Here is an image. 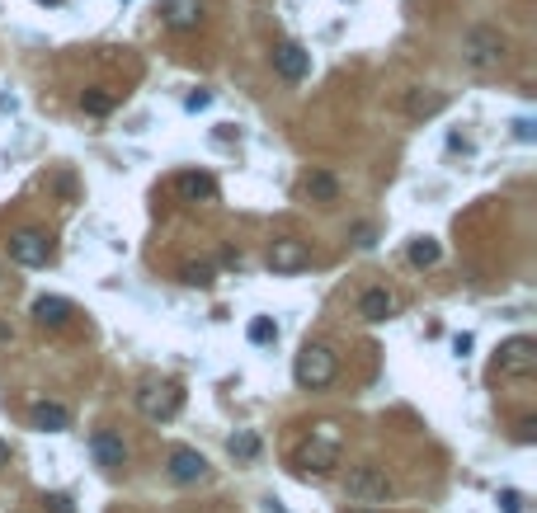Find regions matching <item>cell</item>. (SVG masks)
Listing matches in <instances>:
<instances>
[{
    "label": "cell",
    "instance_id": "30bf717a",
    "mask_svg": "<svg viewBox=\"0 0 537 513\" xmlns=\"http://www.w3.org/2000/svg\"><path fill=\"white\" fill-rule=\"evenodd\" d=\"M90 453H95V462L99 466H109V471H118L123 462H128V443H123L114 428H99V434L90 438Z\"/></svg>",
    "mask_w": 537,
    "mask_h": 513
},
{
    "label": "cell",
    "instance_id": "4316f807",
    "mask_svg": "<svg viewBox=\"0 0 537 513\" xmlns=\"http://www.w3.org/2000/svg\"><path fill=\"white\" fill-rule=\"evenodd\" d=\"M222 264L226 269H245V255L241 250H222Z\"/></svg>",
    "mask_w": 537,
    "mask_h": 513
},
{
    "label": "cell",
    "instance_id": "2e32d148",
    "mask_svg": "<svg viewBox=\"0 0 537 513\" xmlns=\"http://www.w3.org/2000/svg\"><path fill=\"white\" fill-rule=\"evenodd\" d=\"M160 19H165V24H170V29H198V0H170V5H165L160 10Z\"/></svg>",
    "mask_w": 537,
    "mask_h": 513
},
{
    "label": "cell",
    "instance_id": "ba28073f",
    "mask_svg": "<svg viewBox=\"0 0 537 513\" xmlns=\"http://www.w3.org/2000/svg\"><path fill=\"white\" fill-rule=\"evenodd\" d=\"M495 367H500V373H514V377H528L532 367H537V344H532L528 335L500 344V358H495Z\"/></svg>",
    "mask_w": 537,
    "mask_h": 513
},
{
    "label": "cell",
    "instance_id": "ac0fdd59",
    "mask_svg": "<svg viewBox=\"0 0 537 513\" xmlns=\"http://www.w3.org/2000/svg\"><path fill=\"white\" fill-rule=\"evenodd\" d=\"M443 104H448L443 94H424V90H415V94L405 99V113H410V118H433Z\"/></svg>",
    "mask_w": 537,
    "mask_h": 513
},
{
    "label": "cell",
    "instance_id": "4fadbf2b",
    "mask_svg": "<svg viewBox=\"0 0 537 513\" xmlns=\"http://www.w3.org/2000/svg\"><path fill=\"white\" fill-rule=\"evenodd\" d=\"M175 194H179V198H189V202H213V198H217V184H213V175L189 170V175H179V179H175Z\"/></svg>",
    "mask_w": 537,
    "mask_h": 513
},
{
    "label": "cell",
    "instance_id": "8fae6325",
    "mask_svg": "<svg viewBox=\"0 0 537 513\" xmlns=\"http://www.w3.org/2000/svg\"><path fill=\"white\" fill-rule=\"evenodd\" d=\"M71 316H76V306H71L67 297H38V302H33V320L43 325V330H61Z\"/></svg>",
    "mask_w": 537,
    "mask_h": 513
},
{
    "label": "cell",
    "instance_id": "44dd1931",
    "mask_svg": "<svg viewBox=\"0 0 537 513\" xmlns=\"http://www.w3.org/2000/svg\"><path fill=\"white\" fill-rule=\"evenodd\" d=\"M226 447H232V457H236V462H255V457H259V438L250 434V428H245V434H236Z\"/></svg>",
    "mask_w": 537,
    "mask_h": 513
},
{
    "label": "cell",
    "instance_id": "7a4b0ae2",
    "mask_svg": "<svg viewBox=\"0 0 537 513\" xmlns=\"http://www.w3.org/2000/svg\"><path fill=\"white\" fill-rule=\"evenodd\" d=\"M293 377H297V386H306V392H325V386L340 377V363H335V354H330L325 344H306L297 354Z\"/></svg>",
    "mask_w": 537,
    "mask_h": 513
},
{
    "label": "cell",
    "instance_id": "484cf974",
    "mask_svg": "<svg viewBox=\"0 0 537 513\" xmlns=\"http://www.w3.org/2000/svg\"><path fill=\"white\" fill-rule=\"evenodd\" d=\"M500 504H505V513H523V500L514 495V490H505V495H500Z\"/></svg>",
    "mask_w": 537,
    "mask_h": 513
},
{
    "label": "cell",
    "instance_id": "e0dca14e",
    "mask_svg": "<svg viewBox=\"0 0 537 513\" xmlns=\"http://www.w3.org/2000/svg\"><path fill=\"white\" fill-rule=\"evenodd\" d=\"M302 189H306V198H316V202H335L340 198V179L330 175V170H312Z\"/></svg>",
    "mask_w": 537,
    "mask_h": 513
},
{
    "label": "cell",
    "instance_id": "3957f363",
    "mask_svg": "<svg viewBox=\"0 0 537 513\" xmlns=\"http://www.w3.org/2000/svg\"><path fill=\"white\" fill-rule=\"evenodd\" d=\"M297 466L302 471H316V476L335 471L340 466V424H316L312 428V443L297 453Z\"/></svg>",
    "mask_w": 537,
    "mask_h": 513
},
{
    "label": "cell",
    "instance_id": "1f68e13d",
    "mask_svg": "<svg viewBox=\"0 0 537 513\" xmlns=\"http://www.w3.org/2000/svg\"><path fill=\"white\" fill-rule=\"evenodd\" d=\"M38 5H61V0H38Z\"/></svg>",
    "mask_w": 537,
    "mask_h": 513
},
{
    "label": "cell",
    "instance_id": "7c38bea8",
    "mask_svg": "<svg viewBox=\"0 0 537 513\" xmlns=\"http://www.w3.org/2000/svg\"><path fill=\"white\" fill-rule=\"evenodd\" d=\"M203 476H208V462H203L194 447H179V453H170V481L194 485V481H203Z\"/></svg>",
    "mask_w": 537,
    "mask_h": 513
},
{
    "label": "cell",
    "instance_id": "5b68a950",
    "mask_svg": "<svg viewBox=\"0 0 537 513\" xmlns=\"http://www.w3.org/2000/svg\"><path fill=\"white\" fill-rule=\"evenodd\" d=\"M137 405H141V415H147V419L165 424V419H175L184 410V392H179V386H141Z\"/></svg>",
    "mask_w": 537,
    "mask_h": 513
},
{
    "label": "cell",
    "instance_id": "83f0119b",
    "mask_svg": "<svg viewBox=\"0 0 537 513\" xmlns=\"http://www.w3.org/2000/svg\"><path fill=\"white\" fill-rule=\"evenodd\" d=\"M48 508H52V513H76L67 495H52V500H48Z\"/></svg>",
    "mask_w": 537,
    "mask_h": 513
},
{
    "label": "cell",
    "instance_id": "6da1fadb",
    "mask_svg": "<svg viewBox=\"0 0 537 513\" xmlns=\"http://www.w3.org/2000/svg\"><path fill=\"white\" fill-rule=\"evenodd\" d=\"M462 57H467L471 71H495L509 57V38L500 29H490V24H477V29H467V38H462Z\"/></svg>",
    "mask_w": 537,
    "mask_h": 513
},
{
    "label": "cell",
    "instance_id": "ffe728a7",
    "mask_svg": "<svg viewBox=\"0 0 537 513\" xmlns=\"http://www.w3.org/2000/svg\"><path fill=\"white\" fill-rule=\"evenodd\" d=\"M80 109H86V113H95V118H105V113H114V94L109 90H86V94H80Z\"/></svg>",
    "mask_w": 537,
    "mask_h": 513
},
{
    "label": "cell",
    "instance_id": "603a6c76",
    "mask_svg": "<svg viewBox=\"0 0 537 513\" xmlns=\"http://www.w3.org/2000/svg\"><path fill=\"white\" fill-rule=\"evenodd\" d=\"M274 339H278V325L268 316H255L250 320V344H274Z\"/></svg>",
    "mask_w": 537,
    "mask_h": 513
},
{
    "label": "cell",
    "instance_id": "d6986e66",
    "mask_svg": "<svg viewBox=\"0 0 537 513\" xmlns=\"http://www.w3.org/2000/svg\"><path fill=\"white\" fill-rule=\"evenodd\" d=\"M179 278H184V283H189V287H213L217 269H213V264H208V259H189V264H184V269H179Z\"/></svg>",
    "mask_w": 537,
    "mask_h": 513
},
{
    "label": "cell",
    "instance_id": "f546056e",
    "mask_svg": "<svg viewBox=\"0 0 537 513\" xmlns=\"http://www.w3.org/2000/svg\"><path fill=\"white\" fill-rule=\"evenodd\" d=\"M514 132H519V141H532V122L519 118V122H514Z\"/></svg>",
    "mask_w": 537,
    "mask_h": 513
},
{
    "label": "cell",
    "instance_id": "9c48e42d",
    "mask_svg": "<svg viewBox=\"0 0 537 513\" xmlns=\"http://www.w3.org/2000/svg\"><path fill=\"white\" fill-rule=\"evenodd\" d=\"M274 71L297 86V80L312 76V52H306L302 43H283V48H274Z\"/></svg>",
    "mask_w": 537,
    "mask_h": 513
},
{
    "label": "cell",
    "instance_id": "9a60e30c",
    "mask_svg": "<svg viewBox=\"0 0 537 513\" xmlns=\"http://www.w3.org/2000/svg\"><path fill=\"white\" fill-rule=\"evenodd\" d=\"M391 311H396V297H391L387 287H368V292L359 297V316L363 320H387Z\"/></svg>",
    "mask_w": 537,
    "mask_h": 513
},
{
    "label": "cell",
    "instance_id": "cb8c5ba5",
    "mask_svg": "<svg viewBox=\"0 0 537 513\" xmlns=\"http://www.w3.org/2000/svg\"><path fill=\"white\" fill-rule=\"evenodd\" d=\"M52 194H57V198H76V179H71V175H57V179H52Z\"/></svg>",
    "mask_w": 537,
    "mask_h": 513
},
{
    "label": "cell",
    "instance_id": "d4e9b609",
    "mask_svg": "<svg viewBox=\"0 0 537 513\" xmlns=\"http://www.w3.org/2000/svg\"><path fill=\"white\" fill-rule=\"evenodd\" d=\"M537 438V419L528 415V419H519V443H532Z\"/></svg>",
    "mask_w": 537,
    "mask_h": 513
},
{
    "label": "cell",
    "instance_id": "4dcf8cb0",
    "mask_svg": "<svg viewBox=\"0 0 537 513\" xmlns=\"http://www.w3.org/2000/svg\"><path fill=\"white\" fill-rule=\"evenodd\" d=\"M0 466H10V443H0Z\"/></svg>",
    "mask_w": 537,
    "mask_h": 513
},
{
    "label": "cell",
    "instance_id": "f1b7e54d",
    "mask_svg": "<svg viewBox=\"0 0 537 513\" xmlns=\"http://www.w3.org/2000/svg\"><path fill=\"white\" fill-rule=\"evenodd\" d=\"M213 104V94L208 90H198V94H189V109H208Z\"/></svg>",
    "mask_w": 537,
    "mask_h": 513
},
{
    "label": "cell",
    "instance_id": "5bb4252c",
    "mask_svg": "<svg viewBox=\"0 0 537 513\" xmlns=\"http://www.w3.org/2000/svg\"><path fill=\"white\" fill-rule=\"evenodd\" d=\"M33 424L43 428V434H61V428H71V410L57 405V400H38L33 405Z\"/></svg>",
    "mask_w": 537,
    "mask_h": 513
},
{
    "label": "cell",
    "instance_id": "277c9868",
    "mask_svg": "<svg viewBox=\"0 0 537 513\" xmlns=\"http://www.w3.org/2000/svg\"><path fill=\"white\" fill-rule=\"evenodd\" d=\"M344 495L354 504H387L391 495H396V485H391V476L382 466H354L344 481Z\"/></svg>",
    "mask_w": 537,
    "mask_h": 513
},
{
    "label": "cell",
    "instance_id": "52a82bcc",
    "mask_svg": "<svg viewBox=\"0 0 537 513\" xmlns=\"http://www.w3.org/2000/svg\"><path fill=\"white\" fill-rule=\"evenodd\" d=\"M306 264H312V250H306V240L278 236L274 245H268V269H274V274H302Z\"/></svg>",
    "mask_w": 537,
    "mask_h": 513
},
{
    "label": "cell",
    "instance_id": "8992f818",
    "mask_svg": "<svg viewBox=\"0 0 537 513\" xmlns=\"http://www.w3.org/2000/svg\"><path fill=\"white\" fill-rule=\"evenodd\" d=\"M10 259L24 264V269H43L52 259V240L43 231H14L10 236Z\"/></svg>",
    "mask_w": 537,
    "mask_h": 513
},
{
    "label": "cell",
    "instance_id": "7402d4cb",
    "mask_svg": "<svg viewBox=\"0 0 537 513\" xmlns=\"http://www.w3.org/2000/svg\"><path fill=\"white\" fill-rule=\"evenodd\" d=\"M410 264H415V269H429V264H439V240H415L410 245Z\"/></svg>",
    "mask_w": 537,
    "mask_h": 513
},
{
    "label": "cell",
    "instance_id": "d6a6232c",
    "mask_svg": "<svg viewBox=\"0 0 537 513\" xmlns=\"http://www.w3.org/2000/svg\"><path fill=\"white\" fill-rule=\"evenodd\" d=\"M0 283H5V269H0Z\"/></svg>",
    "mask_w": 537,
    "mask_h": 513
}]
</instances>
